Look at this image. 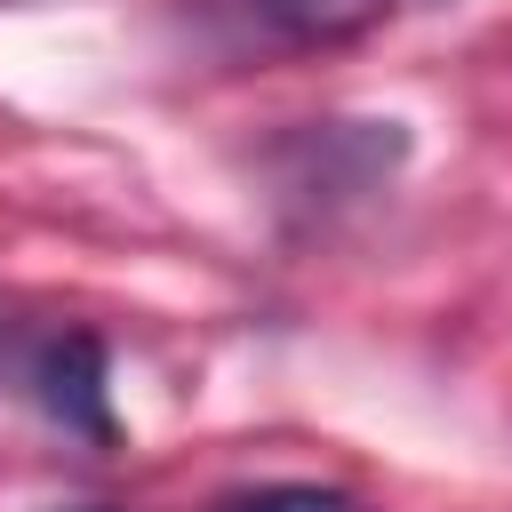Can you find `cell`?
<instances>
[{"label": "cell", "mask_w": 512, "mask_h": 512, "mask_svg": "<svg viewBox=\"0 0 512 512\" xmlns=\"http://www.w3.org/2000/svg\"><path fill=\"white\" fill-rule=\"evenodd\" d=\"M176 16L216 64H272L352 48L392 16V0H176Z\"/></svg>", "instance_id": "obj_1"}, {"label": "cell", "mask_w": 512, "mask_h": 512, "mask_svg": "<svg viewBox=\"0 0 512 512\" xmlns=\"http://www.w3.org/2000/svg\"><path fill=\"white\" fill-rule=\"evenodd\" d=\"M64 512H112V504H64Z\"/></svg>", "instance_id": "obj_4"}, {"label": "cell", "mask_w": 512, "mask_h": 512, "mask_svg": "<svg viewBox=\"0 0 512 512\" xmlns=\"http://www.w3.org/2000/svg\"><path fill=\"white\" fill-rule=\"evenodd\" d=\"M32 392H40V408H48V416H56L64 432H80V440L112 448V400H104V344H96L88 328H72V336L40 344V360H32Z\"/></svg>", "instance_id": "obj_2"}, {"label": "cell", "mask_w": 512, "mask_h": 512, "mask_svg": "<svg viewBox=\"0 0 512 512\" xmlns=\"http://www.w3.org/2000/svg\"><path fill=\"white\" fill-rule=\"evenodd\" d=\"M216 512H360L344 488H320V480H272V488H240L224 496Z\"/></svg>", "instance_id": "obj_3"}]
</instances>
